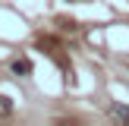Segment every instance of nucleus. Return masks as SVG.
I'll list each match as a JSON object with an SVG mask.
<instances>
[{"mask_svg": "<svg viewBox=\"0 0 129 126\" xmlns=\"http://www.w3.org/2000/svg\"><path fill=\"white\" fill-rule=\"evenodd\" d=\"M13 73H16V76H28L31 73V63L25 60V57H19V60H13Z\"/></svg>", "mask_w": 129, "mask_h": 126, "instance_id": "obj_1", "label": "nucleus"}, {"mask_svg": "<svg viewBox=\"0 0 129 126\" xmlns=\"http://www.w3.org/2000/svg\"><path fill=\"white\" fill-rule=\"evenodd\" d=\"M110 113H113L117 120H126V123H129V107H123V104H113V107H110Z\"/></svg>", "mask_w": 129, "mask_h": 126, "instance_id": "obj_2", "label": "nucleus"}]
</instances>
